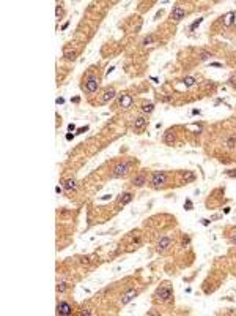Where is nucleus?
<instances>
[{
  "instance_id": "obj_28",
  "label": "nucleus",
  "mask_w": 236,
  "mask_h": 316,
  "mask_svg": "<svg viewBox=\"0 0 236 316\" xmlns=\"http://www.w3.org/2000/svg\"><path fill=\"white\" fill-rule=\"evenodd\" d=\"M87 130H88V127L85 125V127H82V128H79V130H77V133H85Z\"/></svg>"
},
{
  "instance_id": "obj_5",
  "label": "nucleus",
  "mask_w": 236,
  "mask_h": 316,
  "mask_svg": "<svg viewBox=\"0 0 236 316\" xmlns=\"http://www.w3.org/2000/svg\"><path fill=\"white\" fill-rule=\"evenodd\" d=\"M136 295H137V291H136V289H127L126 292H124V295L121 297V304H123V305L129 304V302L132 300Z\"/></svg>"
},
{
  "instance_id": "obj_21",
  "label": "nucleus",
  "mask_w": 236,
  "mask_h": 316,
  "mask_svg": "<svg viewBox=\"0 0 236 316\" xmlns=\"http://www.w3.org/2000/svg\"><path fill=\"white\" fill-rule=\"evenodd\" d=\"M192 207H194V206H192V201L186 199V202H184V209H186V210H192Z\"/></svg>"
},
{
  "instance_id": "obj_30",
  "label": "nucleus",
  "mask_w": 236,
  "mask_h": 316,
  "mask_svg": "<svg viewBox=\"0 0 236 316\" xmlns=\"http://www.w3.org/2000/svg\"><path fill=\"white\" fill-rule=\"evenodd\" d=\"M212 66H216V68H222V63H217V62H214V63H211Z\"/></svg>"
},
{
  "instance_id": "obj_9",
  "label": "nucleus",
  "mask_w": 236,
  "mask_h": 316,
  "mask_svg": "<svg viewBox=\"0 0 236 316\" xmlns=\"http://www.w3.org/2000/svg\"><path fill=\"white\" fill-rule=\"evenodd\" d=\"M132 101H134V100H132V96H131V95H123L120 98V106L121 107H129L131 105H132Z\"/></svg>"
},
{
  "instance_id": "obj_3",
  "label": "nucleus",
  "mask_w": 236,
  "mask_h": 316,
  "mask_svg": "<svg viewBox=\"0 0 236 316\" xmlns=\"http://www.w3.org/2000/svg\"><path fill=\"white\" fill-rule=\"evenodd\" d=\"M184 16H186L184 8H181V6H173V10H172V14H170L172 19H175V21H181Z\"/></svg>"
},
{
  "instance_id": "obj_17",
  "label": "nucleus",
  "mask_w": 236,
  "mask_h": 316,
  "mask_svg": "<svg viewBox=\"0 0 236 316\" xmlns=\"http://www.w3.org/2000/svg\"><path fill=\"white\" fill-rule=\"evenodd\" d=\"M153 109H154L153 103H145V105L142 106V111H143V112H153Z\"/></svg>"
},
{
  "instance_id": "obj_25",
  "label": "nucleus",
  "mask_w": 236,
  "mask_h": 316,
  "mask_svg": "<svg viewBox=\"0 0 236 316\" xmlns=\"http://www.w3.org/2000/svg\"><path fill=\"white\" fill-rule=\"evenodd\" d=\"M235 142H236V141L233 139V137H231V139H228V141H227V144H228V147H230V149H231V147H235Z\"/></svg>"
},
{
  "instance_id": "obj_29",
  "label": "nucleus",
  "mask_w": 236,
  "mask_h": 316,
  "mask_svg": "<svg viewBox=\"0 0 236 316\" xmlns=\"http://www.w3.org/2000/svg\"><path fill=\"white\" fill-rule=\"evenodd\" d=\"M74 130H76V125H74V123H69V125H68V131H74Z\"/></svg>"
},
{
  "instance_id": "obj_11",
  "label": "nucleus",
  "mask_w": 236,
  "mask_h": 316,
  "mask_svg": "<svg viewBox=\"0 0 236 316\" xmlns=\"http://www.w3.org/2000/svg\"><path fill=\"white\" fill-rule=\"evenodd\" d=\"M113 96H115V90H113V89L106 90V92H104V95H102V98H101V101H102V103H107V101H110Z\"/></svg>"
},
{
  "instance_id": "obj_14",
  "label": "nucleus",
  "mask_w": 236,
  "mask_h": 316,
  "mask_svg": "<svg viewBox=\"0 0 236 316\" xmlns=\"http://www.w3.org/2000/svg\"><path fill=\"white\" fill-rule=\"evenodd\" d=\"M145 182H146V177L142 174V176H137V177H134V180H132V183L136 185V187H142Z\"/></svg>"
},
{
  "instance_id": "obj_33",
  "label": "nucleus",
  "mask_w": 236,
  "mask_h": 316,
  "mask_svg": "<svg viewBox=\"0 0 236 316\" xmlns=\"http://www.w3.org/2000/svg\"><path fill=\"white\" fill-rule=\"evenodd\" d=\"M68 25H69V22H65V24L62 25V30H66V29H68Z\"/></svg>"
},
{
  "instance_id": "obj_34",
  "label": "nucleus",
  "mask_w": 236,
  "mask_h": 316,
  "mask_svg": "<svg viewBox=\"0 0 236 316\" xmlns=\"http://www.w3.org/2000/svg\"><path fill=\"white\" fill-rule=\"evenodd\" d=\"M55 13H57V16H60V13H62V10H60V6H57V10H55Z\"/></svg>"
},
{
  "instance_id": "obj_7",
  "label": "nucleus",
  "mask_w": 236,
  "mask_h": 316,
  "mask_svg": "<svg viewBox=\"0 0 236 316\" xmlns=\"http://www.w3.org/2000/svg\"><path fill=\"white\" fill-rule=\"evenodd\" d=\"M127 168H129V164H127V163H121V164H118V166L115 168V171H113V176H115V177L124 176V174L127 172Z\"/></svg>"
},
{
  "instance_id": "obj_32",
  "label": "nucleus",
  "mask_w": 236,
  "mask_h": 316,
  "mask_svg": "<svg viewBox=\"0 0 236 316\" xmlns=\"http://www.w3.org/2000/svg\"><path fill=\"white\" fill-rule=\"evenodd\" d=\"M73 137H74V134H71V133H68V134H66V139H68V141H71Z\"/></svg>"
},
{
  "instance_id": "obj_10",
  "label": "nucleus",
  "mask_w": 236,
  "mask_h": 316,
  "mask_svg": "<svg viewBox=\"0 0 236 316\" xmlns=\"http://www.w3.org/2000/svg\"><path fill=\"white\" fill-rule=\"evenodd\" d=\"M170 243H172V240L168 237H162L159 242H157V248H159V250H165V248L170 247Z\"/></svg>"
},
{
  "instance_id": "obj_37",
  "label": "nucleus",
  "mask_w": 236,
  "mask_h": 316,
  "mask_svg": "<svg viewBox=\"0 0 236 316\" xmlns=\"http://www.w3.org/2000/svg\"><path fill=\"white\" fill-rule=\"evenodd\" d=\"M231 243H236V237H231Z\"/></svg>"
},
{
  "instance_id": "obj_23",
  "label": "nucleus",
  "mask_w": 236,
  "mask_h": 316,
  "mask_svg": "<svg viewBox=\"0 0 236 316\" xmlns=\"http://www.w3.org/2000/svg\"><path fill=\"white\" fill-rule=\"evenodd\" d=\"M210 57H212L210 52H203V54H201V55H200V59H201V60H203V62H205V60H208V59H210Z\"/></svg>"
},
{
  "instance_id": "obj_31",
  "label": "nucleus",
  "mask_w": 236,
  "mask_h": 316,
  "mask_svg": "<svg viewBox=\"0 0 236 316\" xmlns=\"http://www.w3.org/2000/svg\"><path fill=\"white\" fill-rule=\"evenodd\" d=\"M201 224H205V226H208V224H210V220H206V218H203V220H201Z\"/></svg>"
},
{
  "instance_id": "obj_4",
  "label": "nucleus",
  "mask_w": 236,
  "mask_h": 316,
  "mask_svg": "<svg viewBox=\"0 0 236 316\" xmlns=\"http://www.w3.org/2000/svg\"><path fill=\"white\" fill-rule=\"evenodd\" d=\"M165 180H167V176H165L164 172H154L153 177H151V183L156 185V187H159V185L165 183Z\"/></svg>"
},
{
  "instance_id": "obj_15",
  "label": "nucleus",
  "mask_w": 236,
  "mask_h": 316,
  "mask_svg": "<svg viewBox=\"0 0 236 316\" xmlns=\"http://www.w3.org/2000/svg\"><path fill=\"white\" fill-rule=\"evenodd\" d=\"M145 125H146V120H145L143 117H137V119L134 120V128H143Z\"/></svg>"
},
{
  "instance_id": "obj_35",
  "label": "nucleus",
  "mask_w": 236,
  "mask_h": 316,
  "mask_svg": "<svg viewBox=\"0 0 236 316\" xmlns=\"http://www.w3.org/2000/svg\"><path fill=\"white\" fill-rule=\"evenodd\" d=\"M192 114H194V116H197V114H200V111H198V109H194V111H192Z\"/></svg>"
},
{
  "instance_id": "obj_18",
  "label": "nucleus",
  "mask_w": 236,
  "mask_h": 316,
  "mask_svg": "<svg viewBox=\"0 0 236 316\" xmlns=\"http://www.w3.org/2000/svg\"><path fill=\"white\" fill-rule=\"evenodd\" d=\"M183 84H184L186 87H192V85L195 84V79L189 76V78H184V79H183Z\"/></svg>"
},
{
  "instance_id": "obj_36",
  "label": "nucleus",
  "mask_w": 236,
  "mask_h": 316,
  "mask_svg": "<svg viewBox=\"0 0 236 316\" xmlns=\"http://www.w3.org/2000/svg\"><path fill=\"white\" fill-rule=\"evenodd\" d=\"M73 101H74V103H79L80 98H79V96H76V98H73Z\"/></svg>"
},
{
  "instance_id": "obj_13",
  "label": "nucleus",
  "mask_w": 236,
  "mask_h": 316,
  "mask_svg": "<svg viewBox=\"0 0 236 316\" xmlns=\"http://www.w3.org/2000/svg\"><path fill=\"white\" fill-rule=\"evenodd\" d=\"M173 139H175L173 130H167V131H165V134H164V142H165V144H172V142H173Z\"/></svg>"
},
{
  "instance_id": "obj_16",
  "label": "nucleus",
  "mask_w": 236,
  "mask_h": 316,
  "mask_svg": "<svg viewBox=\"0 0 236 316\" xmlns=\"http://www.w3.org/2000/svg\"><path fill=\"white\" fill-rule=\"evenodd\" d=\"M63 187H65V190H74V188H76V180H73V179L66 180Z\"/></svg>"
},
{
  "instance_id": "obj_27",
  "label": "nucleus",
  "mask_w": 236,
  "mask_h": 316,
  "mask_svg": "<svg viewBox=\"0 0 236 316\" xmlns=\"http://www.w3.org/2000/svg\"><path fill=\"white\" fill-rule=\"evenodd\" d=\"M55 103H57V105H63V103H65V98H62V96H60V98L55 100Z\"/></svg>"
},
{
  "instance_id": "obj_8",
  "label": "nucleus",
  "mask_w": 236,
  "mask_h": 316,
  "mask_svg": "<svg viewBox=\"0 0 236 316\" xmlns=\"http://www.w3.org/2000/svg\"><path fill=\"white\" fill-rule=\"evenodd\" d=\"M222 22H224L225 27H230V25L235 22V13H233V11L227 13V14L224 16V19H222Z\"/></svg>"
},
{
  "instance_id": "obj_6",
  "label": "nucleus",
  "mask_w": 236,
  "mask_h": 316,
  "mask_svg": "<svg viewBox=\"0 0 236 316\" xmlns=\"http://www.w3.org/2000/svg\"><path fill=\"white\" fill-rule=\"evenodd\" d=\"M57 313H58V315H71L69 304H66V302H60V304L57 305Z\"/></svg>"
},
{
  "instance_id": "obj_2",
  "label": "nucleus",
  "mask_w": 236,
  "mask_h": 316,
  "mask_svg": "<svg viewBox=\"0 0 236 316\" xmlns=\"http://www.w3.org/2000/svg\"><path fill=\"white\" fill-rule=\"evenodd\" d=\"M98 87H99V79L96 78V76H90L88 79H87L85 82V90L88 93H93L98 90Z\"/></svg>"
},
{
  "instance_id": "obj_26",
  "label": "nucleus",
  "mask_w": 236,
  "mask_h": 316,
  "mask_svg": "<svg viewBox=\"0 0 236 316\" xmlns=\"http://www.w3.org/2000/svg\"><path fill=\"white\" fill-rule=\"evenodd\" d=\"M227 174H228V176H230V177H236V171H235V169H231V171H227Z\"/></svg>"
},
{
  "instance_id": "obj_1",
  "label": "nucleus",
  "mask_w": 236,
  "mask_h": 316,
  "mask_svg": "<svg viewBox=\"0 0 236 316\" xmlns=\"http://www.w3.org/2000/svg\"><path fill=\"white\" fill-rule=\"evenodd\" d=\"M172 295H173V291H172L170 286H161L159 289L156 291V297L161 299V300H164V302L170 300Z\"/></svg>"
},
{
  "instance_id": "obj_12",
  "label": "nucleus",
  "mask_w": 236,
  "mask_h": 316,
  "mask_svg": "<svg viewBox=\"0 0 236 316\" xmlns=\"http://www.w3.org/2000/svg\"><path fill=\"white\" fill-rule=\"evenodd\" d=\"M131 201H132V194L131 193H124V194H121V198L118 199V204H129Z\"/></svg>"
},
{
  "instance_id": "obj_22",
  "label": "nucleus",
  "mask_w": 236,
  "mask_h": 316,
  "mask_svg": "<svg viewBox=\"0 0 236 316\" xmlns=\"http://www.w3.org/2000/svg\"><path fill=\"white\" fill-rule=\"evenodd\" d=\"M151 43H153V36H151V35H150V36H146V38L143 40V44H145V46L151 44Z\"/></svg>"
},
{
  "instance_id": "obj_20",
  "label": "nucleus",
  "mask_w": 236,
  "mask_h": 316,
  "mask_svg": "<svg viewBox=\"0 0 236 316\" xmlns=\"http://www.w3.org/2000/svg\"><path fill=\"white\" fill-rule=\"evenodd\" d=\"M201 21H203V18H198V19H197V21H195V22H194V24H192V25H191V30H192V32H194V30H195V29H197V27H198V25H200V24H201Z\"/></svg>"
},
{
  "instance_id": "obj_19",
  "label": "nucleus",
  "mask_w": 236,
  "mask_h": 316,
  "mask_svg": "<svg viewBox=\"0 0 236 316\" xmlns=\"http://www.w3.org/2000/svg\"><path fill=\"white\" fill-rule=\"evenodd\" d=\"M65 57H66V59H69V60H74V59H76V52H74V51H65Z\"/></svg>"
},
{
  "instance_id": "obj_24",
  "label": "nucleus",
  "mask_w": 236,
  "mask_h": 316,
  "mask_svg": "<svg viewBox=\"0 0 236 316\" xmlns=\"http://www.w3.org/2000/svg\"><path fill=\"white\" fill-rule=\"evenodd\" d=\"M57 289H58V292H65V289H66V285H65V283H60Z\"/></svg>"
}]
</instances>
